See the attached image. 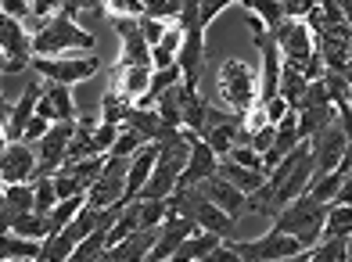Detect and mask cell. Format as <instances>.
<instances>
[{"label":"cell","mask_w":352,"mask_h":262,"mask_svg":"<svg viewBox=\"0 0 352 262\" xmlns=\"http://www.w3.org/2000/svg\"><path fill=\"white\" fill-rule=\"evenodd\" d=\"M98 36L83 29L72 14L54 11L36 32H29V54L33 58H61V54H94Z\"/></svg>","instance_id":"6da1fadb"},{"label":"cell","mask_w":352,"mask_h":262,"mask_svg":"<svg viewBox=\"0 0 352 262\" xmlns=\"http://www.w3.org/2000/svg\"><path fill=\"white\" fill-rule=\"evenodd\" d=\"M187 155H190V133H187V129H173L166 140H158L155 166H151L148 184L140 187L137 198L166 201L169 194L176 190V179H180V173H184V166H187Z\"/></svg>","instance_id":"7a4b0ae2"},{"label":"cell","mask_w":352,"mask_h":262,"mask_svg":"<svg viewBox=\"0 0 352 262\" xmlns=\"http://www.w3.org/2000/svg\"><path fill=\"white\" fill-rule=\"evenodd\" d=\"M166 212H176V216H184L198 226L205 234H216V237H234L237 230V219H230L227 212H219L198 187H176L169 198H166Z\"/></svg>","instance_id":"3957f363"},{"label":"cell","mask_w":352,"mask_h":262,"mask_svg":"<svg viewBox=\"0 0 352 262\" xmlns=\"http://www.w3.org/2000/svg\"><path fill=\"white\" fill-rule=\"evenodd\" d=\"M327 208L331 205H320L313 201L309 194H298L295 201H287L274 219H270V230L295 237L302 248H313L320 241V230H324V219H327Z\"/></svg>","instance_id":"277c9868"},{"label":"cell","mask_w":352,"mask_h":262,"mask_svg":"<svg viewBox=\"0 0 352 262\" xmlns=\"http://www.w3.org/2000/svg\"><path fill=\"white\" fill-rule=\"evenodd\" d=\"M212 65H216V105L230 111H245L255 101V90H259L255 69L237 58H227V61L212 58Z\"/></svg>","instance_id":"5b68a950"},{"label":"cell","mask_w":352,"mask_h":262,"mask_svg":"<svg viewBox=\"0 0 352 262\" xmlns=\"http://www.w3.org/2000/svg\"><path fill=\"white\" fill-rule=\"evenodd\" d=\"M29 69L40 79H51V83H87V79L98 76L101 58L98 54H61V58H29Z\"/></svg>","instance_id":"8992f818"},{"label":"cell","mask_w":352,"mask_h":262,"mask_svg":"<svg viewBox=\"0 0 352 262\" xmlns=\"http://www.w3.org/2000/svg\"><path fill=\"white\" fill-rule=\"evenodd\" d=\"M119 126H108L101 119H76V129H72V140H69V151H65V162H83V158H101L111 151V140H116Z\"/></svg>","instance_id":"52a82bcc"},{"label":"cell","mask_w":352,"mask_h":262,"mask_svg":"<svg viewBox=\"0 0 352 262\" xmlns=\"http://www.w3.org/2000/svg\"><path fill=\"white\" fill-rule=\"evenodd\" d=\"M309 158H313V176H309V184L320 176H327L331 169H338V162L342 155H349V133L338 126V119L327 122L320 133H313L309 140Z\"/></svg>","instance_id":"ba28073f"},{"label":"cell","mask_w":352,"mask_h":262,"mask_svg":"<svg viewBox=\"0 0 352 262\" xmlns=\"http://www.w3.org/2000/svg\"><path fill=\"white\" fill-rule=\"evenodd\" d=\"M126 169H130V158H116V155H104V166H101L98 179H94V184H90V190L83 194V201H87L90 208H108V205H122Z\"/></svg>","instance_id":"9c48e42d"},{"label":"cell","mask_w":352,"mask_h":262,"mask_svg":"<svg viewBox=\"0 0 352 262\" xmlns=\"http://www.w3.org/2000/svg\"><path fill=\"white\" fill-rule=\"evenodd\" d=\"M230 241V248L241 255L245 262H274V259H287V255H298V252H309V248H302V244L295 237H287V234H277V230H266L263 237H255V241Z\"/></svg>","instance_id":"30bf717a"},{"label":"cell","mask_w":352,"mask_h":262,"mask_svg":"<svg viewBox=\"0 0 352 262\" xmlns=\"http://www.w3.org/2000/svg\"><path fill=\"white\" fill-rule=\"evenodd\" d=\"M101 166H104V155H101V158H83V162H61V166L51 173L54 198H72V194H87L90 184L98 179Z\"/></svg>","instance_id":"8fae6325"},{"label":"cell","mask_w":352,"mask_h":262,"mask_svg":"<svg viewBox=\"0 0 352 262\" xmlns=\"http://www.w3.org/2000/svg\"><path fill=\"white\" fill-rule=\"evenodd\" d=\"M72 129L76 122H51V129L33 144V151H36V176H51L61 162H65V151H69V140H72Z\"/></svg>","instance_id":"7c38bea8"},{"label":"cell","mask_w":352,"mask_h":262,"mask_svg":"<svg viewBox=\"0 0 352 262\" xmlns=\"http://www.w3.org/2000/svg\"><path fill=\"white\" fill-rule=\"evenodd\" d=\"M36 116L47 119V122H76L79 108H76L72 87L43 79V83H40V97H36Z\"/></svg>","instance_id":"4fadbf2b"},{"label":"cell","mask_w":352,"mask_h":262,"mask_svg":"<svg viewBox=\"0 0 352 262\" xmlns=\"http://www.w3.org/2000/svg\"><path fill=\"white\" fill-rule=\"evenodd\" d=\"M36 176V151L25 140H8L0 147V184H29Z\"/></svg>","instance_id":"5bb4252c"},{"label":"cell","mask_w":352,"mask_h":262,"mask_svg":"<svg viewBox=\"0 0 352 262\" xmlns=\"http://www.w3.org/2000/svg\"><path fill=\"white\" fill-rule=\"evenodd\" d=\"M0 51L11 65V76L29 72V29L19 19H0Z\"/></svg>","instance_id":"9a60e30c"},{"label":"cell","mask_w":352,"mask_h":262,"mask_svg":"<svg viewBox=\"0 0 352 262\" xmlns=\"http://www.w3.org/2000/svg\"><path fill=\"white\" fill-rule=\"evenodd\" d=\"M148 83H151V65H116L111 72V94L126 105H137L144 94H148Z\"/></svg>","instance_id":"2e32d148"},{"label":"cell","mask_w":352,"mask_h":262,"mask_svg":"<svg viewBox=\"0 0 352 262\" xmlns=\"http://www.w3.org/2000/svg\"><path fill=\"white\" fill-rule=\"evenodd\" d=\"M216 173V155L212 147L205 144L198 133H190V155H187V166L180 173V179H176V187H198L201 179H209Z\"/></svg>","instance_id":"e0dca14e"},{"label":"cell","mask_w":352,"mask_h":262,"mask_svg":"<svg viewBox=\"0 0 352 262\" xmlns=\"http://www.w3.org/2000/svg\"><path fill=\"white\" fill-rule=\"evenodd\" d=\"M198 190H201L219 212H227L230 219H241V216H245V198H248V194H241L237 187H230L227 179H219L216 173H212L209 179H201Z\"/></svg>","instance_id":"ac0fdd59"},{"label":"cell","mask_w":352,"mask_h":262,"mask_svg":"<svg viewBox=\"0 0 352 262\" xmlns=\"http://www.w3.org/2000/svg\"><path fill=\"white\" fill-rule=\"evenodd\" d=\"M158 237V226H148V230L126 234L119 244L104 248V262H148V252Z\"/></svg>","instance_id":"d6986e66"},{"label":"cell","mask_w":352,"mask_h":262,"mask_svg":"<svg viewBox=\"0 0 352 262\" xmlns=\"http://www.w3.org/2000/svg\"><path fill=\"white\" fill-rule=\"evenodd\" d=\"M126 129H133V133L144 140V144H158V140H166L173 129L155 116V108H137L130 105V111H126V119H122Z\"/></svg>","instance_id":"ffe728a7"},{"label":"cell","mask_w":352,"mask_h":262,"mask_svg":"<svg viewBox=\"0 0 352 262\" xmlns=\"http://www.w3.org/2000/svg\"><path fill=\"white\" fill-rule=\"evenodd\" d=\"M119 32V65H151V47L144 43L137 22H111Z\"/></svg>","instance_id":"44dd1931"},{"label":"cell","mask_w":352,"mask_h":262,"mask_svg":"<svg viewBox=\"0 0 352 262\" xmlns=\"http://www.w3.org/2000/svg\"><path fill=\"white\" fill-rule=\"evenodd\" d=\"M180 43H184V25L173 19L162 32V40L151 47V69H173L176 54H180Z\"/></svg>","instance_id":"7402d4cb"},{"label":"cell","mask_w":352,"mask_h":262,"mask_svg":"<svg viewBox=\"0 0 352 262\" xmlns=\"http://www.w3.org/2000/svg\"><path fill=\"white\" fill-rule=\"evenodd\" d=\"M216 176L219 179H227L230 187H237L241 194H252V190H259L263 187V173H255V169H245V166H237V162L230 158H216Z\"/></svg>","instance_id":"603a6c76"},{"label":"cell","mask_w":352,"mask_h":262,"mask_svg":"<svg viewBox=\"0 0 352 262\" xmlns=\"http://www.w3.org/2000/svg\"><path fill=\"white\" fill-rule=\"evenodd\" d=\"M223 237H216V234H205V230H198V234H190L180 248H176L169 259H162V262H201L205 259V252L209 248H216Z\"/></svg>","instance_id":"cb8c5ba5"},{"label":"cell","mask_w":352,"mask_h":262,"mask_svg":"<svg viewBox=\"0 0 352 262\" xmlns=\"http://www.w3.org/2000/svg\"><path fill=\"white\" fill-rule=\"evenodd\" d=\"M230 4H237V0H198V14H195V22L184 29V36H190V40H205V32H209V25L216 22V14H219V11H227Z\"/></svg>","instance_id":"d4e9b609"},{"label":"cell","mask_w":352,"mask_h":262,"mask_svg":"<svg viewBox=\"0 0 352 262\" xmlns=\"http://www.w3.org/2000/svg\"><path fill=\"white\" fill-rule=\"evenodd\" d=\"M237 4L245 8V14H252V19L270 32L284 22V4L280 0H237Z\"/></svg>","instance_id":"484cf974"},{"label":"cell","mask_w":352,"mask_h":262,"mask_svg":"<svg viewBox=\"0 0 352 262\" xmlns=\"http://www.w3.org/2000/svg\"><path fill=\"white\" fill-rule=\"evenodd\" d=\"M98 11L108 22H140V19H148L144 0H101Z\"/></svg>","instance_id":"4316f807"},{"label":"cell","mask_w":352,"mask_h":262,"mask_svg":"<svg viewBox=\"0 0 352 262\" xmlns=\"http://www.w3.org/2000/svg\"><path fill=\"white\" fill-rule=\"evenodd\" d=\"M40 244L33 237H19L11 230H0V259H36L40 255Z\"/></svg>","instance_id":"83f0119b"},{"label":"cell","mask_w":352,"mask_h":262,"mask_svg":"<svg viewBox=\"0 0 352 262\" xmlns=\"http://www.w3.org/2000/svg\"><path fill=\"white\" fill-rule=\"evenodd\" d=\"M306 87H309V79H306V76L295 72V69H287V65H280L277 94L284 97V105H287V108H298V101H302V94H306Z\"/></svg>","instance_id":"f1b7e54d"},{"label":"cell","mask_w":352,"mask_h":262,"mask_svg":"<svg viewBox=\"0 0 352 262\" xmlns=\"http://www.w3.org/2000/svg\"><path fill=\"white\" fill-rule=\"evenodd\" d=\"M79 208H83V194H72V198H58V201H54V208L43 216V219H47V237L58 234L61 226H65V223L76 216Z\"/></svg>","instance_id":"f546056e"},{"label":"cell","mask_w":352,"mask_h":262,"mask_svg":"<svg viewBox=\"0 0 352 262\" xmlns=\"http://www.w3.org/2000/svg\"><path fill=\"white\" fill-rule=\"evenodd\" d=\"M306 262H349V237H327V241H316Z\"/></svg>","instance_id":"4dcf8cb0"},{"label":"cell","mask_w":352,"mask_h":262,"mask_svg":"<svg viewBox=\"0 0 352 262\" xmlns=\"http://www.w3.org/2000/svg\"><path fill=\"white\" fill-rule=\"evenodd\" d=\"M352 234V208L349 205H331L327 208V219H324V230H320V241L327 237H349Z\"/></svg>","instance_id":"1f68e13d"},{"label":"cell","mask_w":352,"mask_h":262,"mask_svg":"<svg viewBox=\"0 0 352 262\" xmlns=\"http://www.w3.org/2000/svg\"><path fill=\"white\" fill-rule=\"evenodd\" d=\"M8 230H11V234H19V237L43 241V237H47V219L36 216V212H22V216H14V219L8 223Z\"/></svg>","instance_id":"d6a6232c"},{"label":"cell","mask_w":352,"mask_h":262,"mask_svg":"<svg viewBox=\"0 0 352 262\" xmlns=\"http://www.w3.org/2000/svg\"><path fill=\"white\" fill-rule=\"evenodd\" d=\"M320 83H324L331 105H345L349 101V72H320Z\"/></svg>","instance_id":"836d02e7"},{"label":"cell","mask_w":352,"mask_h":262,"mask_svg":"<svg viewBox=\"0 0 352 262\" xmlns=\"http://www.w3.org/2000/svg\"><path fill=\"white\" fill-rule=\"evenodd\" d=\"M54 184H51V176H40L33 179V212L36 216H47V212L54 208Z\"/></svg>","instance_id":"e575fe53"},{"label":"cell","mask_w":352,"mask_h":262,"mask_svg":"<svg viewBox=\"0 0 352 262\" xmlns=\"http://www.w3.org/2000/svg\"><path fill=\"white\" fill-rule=\"evenodd\" d=\"M126 111H130V105L126 101H119L111 90H104V97H101V122H108V126H122V119H126Z\"/></svg>","instance_id":"d590c367"},{"label":"cell","mask_w":352,"mask_h":262,"mask_svg":"<svg viewBox=\"0 0 352 262\" xmlns=\"http://www.w3.org/2000/svg\"><path fill=\"white\" fill-rule=\"evenodd\" d=\"M54 11H61V8H58V0H29V19H25L22 25H33V32H36L40 22H47Z\"/></svg>","instance_id":"8d00e7d4"},{"label":"cell","mask_w":352,"mask_h":262,"mask_svg":"<svg viewBox=\"0 0 352 262\" xmlns=\"http://www.w3.org/2000/svg\"><path fill=\"white\" fill-rule=\"evenodd\" d=\"M223 158H230V162H237V166H245V169H255V173H263V155H255L248 144H237V147H230ZM266 176V173H263Z\"/></svg>","instance_id":"74e56055"},{"label":"cell","mask_w":352,"mask_h":262,"mask_svg":"<svg viewBox=\"0 0 352 262\" xmlns=\"http://www.w3.org/2000/svg\"><path fill=\"white\" fill-rule=\"evenodd\" d=\"M320 105H331V97H327V90H324V83H320V79H309V87H306V94H302L298 108H320ZM298 108H295V111H298Z\"/></svg>","instance_id":"f35d334b"},{"label":"cell","mask_w":352,"mask_h":262,"mask_svg":"<svg viewBox=\"0 0 352 262\" xmlns=\"http://www.w3.org/2000/svg\"><path fill=\"white\" fill-rule=\"evenodd\" d=\"M137 25H140V36H144V43L155 47L158 40H162V32H166V25H169V22H162V19H140Z\"/></svg>","instance_id":"ab89813d"},{"label":"cell","mask_w":352,"mask_h":262,"mask_svg":"<svg viewBox=\"0 0 352 262\" xmlns=\"http://www.w3.org/2000/svg\"><path fill=\"white\" fill-rule=\"evenodd\" d=\"M274 137H277V126H263L259 133H252V137H248V147H252L255 155H266V151H270V144H274Z\"/></svg>","instance_id":"60d3db41"},{"label":"cell","mask_w":352,"mask_h":262,"mask_svg":"<svg viewBox=\"0 0 352 262\" xmlns=\"http://www.w3.org/2000/svg\"><path fill=\"white\" fill-rule=\"evenodd\" d=\"M201 262H245V259L230 248V241H219L216 248L205 252V259H201Z\"/></svg>","instance_id":"b9f144b4"},{"label":"cell","mask_w":352,"mask_h":262,"mask_svg":"<svg viewBox=\"0 0 352 262\" xmlns=\"http://www.w3.org/2000/svg\"><path fill=\"white\" fill-rule=\"evenodd\" d=\"M47 129H51V122L40 119V116H33V119L25 122V129H22V140H25V144H36V140L47 133Z\"/></svg>","instance_id":"7bdbcfd3"},{"label":"cell","mask_w":352,"mask_h":262,"mask_svg":"<svg viewBox=\"0 0 352 262\" xmlns=\"http://www.w3.org/2000/svg\"><path fill=\"white\" fill-rule=\"evenodd\" d=\"M0 11H4V19L25 22L29 19V0H0Z\"/></svg>","instance_id":"ee69618b"},{"label":"cell","mask_w":352,"mask_h":262,"mask_svg":"<svg viewBox=\"0 0 352 262\" xmlns=\"http://www.w3.org/2000/svg\"><path fill=\"white\" fill-rule=\"evenodd\" d=\"M58 8L76 19L79 11H98V8H101V0H58Z\"/></svg>","instance_id":"f6af8a7d"},{"label":"cell","mask_w":352,"mask_h":262,"mask_svg":"<svg viewBox=\"0 0 352 262\" xmlns=\"http://www.w3.org/2000/svg\"><path fill=\"white\" fill-rule=\"evenodd\" d=\"M263 108H266V122H270V126H277V122L284 119V111H287V105H284L280 94L270 97V101H263Z\"/></svg>","instance_id":"bcb514c9"},{"label":"cell","mask_w":352,"mask_h":262,"mask_svg":"<svg viewBox=\"0 0 352 262\" xmlns=\"http://www.w3.org/2000/svg\"><path fill=\"white\" fill-rule=\"evenodd\" d=\"M8 119H11V101L4 97V90H0V122L8 126Z\"/></svg>","instance_id":"7dc6e473"},{"label":"cell","mask_w":352,"mask_h":262,"mask_svg":"<svg viewBox=\"0 0 352 262\" xmlns=\"http://www.w3.org/2000/svg\"><path fill=\"white\" fill-rule=\"evenodd\" d=\"M309 252H298V255H287V259H274V262H306Z\"/></svg>","instance_id":"c3c4849f"},{"label":"cell","mask_w":352,"mask_h":262,"mask_svg":"<svg viewBox=\"0 0 352 262\" xmlns=\"http://www.w3.org/2000/svg\"><path fill=\"white\" fill-rule=\"evenodd\" d=\"M0 76H11V65H8V58H4V51H0Z\"/></svg>","instance_id":"681fc988"},{"label":"cell","mask_w":352,"mask_h":262,"mask_svg":"<svg viewBox=\"0 0 352 262\" xmlns=\"http://www.w3.org/2000/svg\"><path fill=\"white\" fill-rule=\"evenodd\" d=\"M4 262H36V259H4Z\"/></svg>","instance_id":"f907efd6"},{"label":"cell","mask_w":352,"mask_h":262,"mask_svg":"<svg viewBox=\"0 0 352 262\" xmlns=\"http://www.w3.org/2000/svg\"><path fill=\"white\" fill-rule=\"evenodd\" d=\"M0 205H4V184H0Z\"/></svg>","instance_id":"816d5d0a"},{"label":"cell","mask_w":352,"mask_h":262,"mask_svg":"<svg viewBox=\"0 0 352 262\" xmlns=\"http://www.w3.org/2000/svg\"><path fill=\"white\" fill-rule=\"evenodd\" d=\"M0 19H4V11H0Z\"/></svg>","instance_id":"f5cc1de1"},{"label":"cell","mask_w":352,"mask_h":262,"mask_svg":"<svg viewBox=\"0 0 352 262\" xmlns=\"http://www.w3.org/2000/svg\"><path fill=\"white\" fill-rule=\"evenodd\" d=\"M0 262H4V259H0Z\"/></svg>","instance_id":"db71d44e"}]
</instances>
